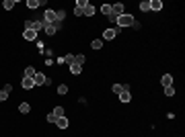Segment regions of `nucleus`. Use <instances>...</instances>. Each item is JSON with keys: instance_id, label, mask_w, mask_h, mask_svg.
I'll return each mask as SVG.
<instances>
[{"instance_id": "1", "label": "nucleus", "mask_w": 185, "mask_h": 137, "mask_svg": "<svg viewBox=\"0 0 185 137\" xmlns=\"http://www.w3.org/2000/svg\"><path fill=\"white\" fill-rule=\"evenodd\" d=\"M117 25H119V29L122 27H132L136 21H134V17L132 14H122V17H117V21H115Z\"/></svg>"}, {"instance_id": "2", "label": "nucleus", "mask_w": 185, "mask_h": 137, "mask_svg": "<svg viewBox=\"0 0 185 137\" xmlns=\"http://www.w3.org/2000/svg\"><path fill=\"white\" fill-rule=\"evenodd\" d=\"M45 27V23H41V21H25V29H31V31H41V29Z\"/></svg>"}, {"instance_id": "3", "label": "nucleus", "mask_w": 185, "mask_h": 137, "mask_svg": "<svg viewBox=\"0 0 185 137\" xmlns=\"http://www.w3.org/2000/svg\"><path fill=\"white\" fill-rule=\"evenodd\" d=\"M43 18H45V25H54V23H58V14H56V10H52V8H47V10H45Z\"/></svg>"}, {"instance_id": "4", "label": "nucleus", "mask_w": 185, "mask_h": 137, "mask_svg": "<svg viewBox=\"0 0 185 137\" xmlns=\"http://www.w3.org/2000/svg\"><path fill=\"white\" fill-rule=\"evenodd\" d=\"M117 35H119V27H113V29H105L103 31V39H115Z\"/></svg>"}, {"instance_id": "5", "label": "nucleus", "mask_w": 185, "mask_h": 137, "mask_svg": "<svg viewBox=\"0 0 185 137\" xmlns=\"http://www.w3.org/2000/svg\"><path fill=\"white\" fill-rule=\"evenodd\" d=\"M111 14H115V17H122V14H126V8H123L122 2H115V4H111Z\"/></svg>"}, {"instance_id": "6", "label": "nucleus", "mask_w": 185, "mask_h": 137, "mask_svg": "<svg viewBox=\"0 0 185 137\" xmlns=\"http://www.w3.org/2000/svg\"><path fill=\"white\" fill-rule=\"evenodd\" d=\"M33 84H35V86H45V84H47V76L41 74V72H37V74H35V78H33Z\"/></svg>"}, {"instance_id": "7", "label": "nucleus", "mask_w": 185, "mask_h": 137, "mask_svg": "<svg viewBox=\"0 0 185 137\" xmlns=\"http://www.w3.org/2000/svg\"><path fill=\"white\" fill-rule=\"evenodd\" d=\"M23 39L35 41V39H37V33H35V31H31V29H25V31H23Z\"/></svg>"}, {"instance_id": "8", "label": "nucleus", "mask_w": 185, "mask_h": 137, "mask_svg": "<svg viewBox=\"0 0 185 137\" xmlns=\"http://www.w3.org/2000/svg\"><path fill=\"white\" fill-rule=\"evenodd\" d=\"M161 84H162V88H167V86H173V76L171 74H165L161 78Z\"/></svg>"}, {"instance_id": "9", "label": "nucleus", "mask_w": 185, "mask_h": 137, "mask_svg": "<svg viewBox=\"0 0 185 137\" xmlns=\"http://www.w3.org/2000/svg\"><path fill=\"white\" fill-rule=\"evenodd\" d=\"M21 86H23L25 90H31V88H35L33 78H23V80H21Z\"/></svg>"}, {"instance_id": "10", "label": "nucleus", "mask_w": 185, "mask_h": 137, "mask_svg": "<svg viewBox=\"0 0 185 137\" xmlns=\"http://www.w3.org/2000/svg\"><path fill=\"white\" fill-rule=\"evenodd\" d=\"M95 12H97V8H95L92 4H87L84 8H82V14H84V17H92Z\"/></svg>"}, {"instance_id": "11", "label": "nucleus", "mask_w": 185, "mask_h": 137, "mask_svg": "<svg viewBox=\"0 0 185 137\" xmlns=\"http://www.w3.org/2000/svg\"><path fill=\"white\" fill-rule=\"evenodd\" d=\"M43 31H45L47 37H52V35L58 33V27H56V25H45V27H43Z\"/></svg>"}, {"instance_id": "12", "label": "nucleus", "mask_w": 185, "mask_h": 137, "mask_svg": "<svg viewBox=\"0 0 185 137\" xmlns=\"http://www.w3.org/2000/svg\"><path fill=\"white\" fill-rule=\"evenodd\" d=\"M119 100H122V103H130V100H132V92H130V90L119 92Z\"/></svg>"}, {"instance_id": "13", "label": "nucleus", "mask_w": 185, "mask_h": 137, "mask_svg": "<svg viewBox=\"0 0 185 137\" xmlns=\"http://www.w3.org/2000/svg\"><path fill=\"white\" fill-rule=\"evenodd\" d=\"M123 90H130V86L127 84H113V92H115V94H119V92H123Z\"/></svg>"}, {"instance_id": "14", "label": "nucleus", "mask_w": 185, "mask_h": 137, "mask_svg": "<svg viewBox=\"0 0 185 137\" xmlns=\"http://www.w3.org/2000/svg\"><path fill=\"white\" fill-rule=\"evenodd\" d=\"M45 4L43 0H27V8H37V6Z\"/></svg>"}, {"instance_id": "15", "label": "nucleus", "mask_w": 185, "mask_h": 137, "mask_svg": "<svg viewBox=\"0 0 185 137\" xmlns=\"http://www.w3.org/2000/svg\"><path fill=\"white\" fill-rule=\"evenodd\" d=\"M35 74H37V70H35L33 66H29V68H25V78H35Z\"/></svg>"}, {"instance_id": "16", "label": "nucleus", "mask_w": 185, "mask_h": 137, "mask_svg": "<svg viewBox=\"0 0 185 137\" xmlns=\"http://www.w3.org/2000/svg\"><path fill=\"white\" fill-rule=\"evenodd\" d=\"M19 111H21V115H27L31 111V104L29 103H21V104H19Z\"/></svg>"}, {"instance_id": "17", "label": "nucleus", "mask_w": 185, "mask_h": 137, "mask_svg": "<svg viewBox=\"0 0 185 137\" xmlns=\"http://www.w3.org/2000/svg\"><path fill=\"white\" fill-rule=\"evenodd\" d=\"M52 113L56 115V119H62V117H66V111H64L62 107H56V109H54Z\"/></svg>"}, {"instance_id": "18", "label": "nucleus", "mask_w": 185, "mask_h": 137, "mask_svg": "<svg viewBox=\"0 0 185 137\" xmlns=\"http://www.w3.org/2000/svg\"><path fill=\"white\" fill-rule=\"evenodd\" d=\"M56 123H58V127H60V129H68V125H70V121L66 119V117H62V119H58Z\"/></svg>"}, {"instance_id": "19", "label": "nucleus", "mask_w": 185, "mask_h": 137, "mask_svg": "<svg viewBox=\"0 0 185 137\" xmlns=\"http://www.w3.org/2000/svg\"><path fill=\"white\" fill-rule=\"evenodd\" d=\"M70 72H72L74 76H78L82 72V66H78V63H70Z\"/></svg>"}, {"instance_id": "20", "label": "nucleus", "mask_w": 185, "mask_h": 137, "mask_svg": "<svg viewBox=\"0 0 185 137\" xmlns=\"http://www.w3.org/2000/svg\"><path fill=\"white\" fill-rule=\"evenodd\" d=\"M161 8H162L161 0H150V10H161Z\"/></svg>"}, {"instance_id": "21", "label": "nucleus", "mask_w": 185, "mask_h": 137, "mask_svg": "<svg viewBox=\"0 0 185 137\" xmlns=\"http://www.w3.org/2000/svg\"><path fill=\"white\" fill-rule=\"evenodd\" d=\"M140 10H142V12L150 10V0H142V2H140Z\"/></svg>"}, {"instance_id": "22", "label": "nucleus", "mask_w": 185, "mask_h": 137, "mask_svg": "<svg viewBox=\"0 0 185 137\" xmlns=\"http://www.w3.org/2000/svg\"><path fill=\"white\" fill-rule=\"evenodd\" d=\"M91 47H92V49H101V47H103V41H101V39H95V41L91 43Z\"/></svg>"}, {"instance_id": "23", "label": "nucleus", "mask_w": 185, "mask_h": 137, "mask_svg": "<svg viewBox=\"0 0 185 137\" xmlns=\"http://www.w3.org/2000/svg\"><path fill=\"white\" fill-rule=\"evenodd\" d=\"M84 62H87V57L82 55V53H80V55H76V57H74V63H78V66H82Z\"/></svg>"}, {"instance_id": "24", "label": "nucleus", "mask_w": 185, "mask_h": 137, "mask_svg": "<svg viewBox=\"0 0 185 137\" xmlns=\"http://www.w3.org/2000/svg\"><path fill=\"white\" fill-rule=\"evenodd\" d=\"M101 12L109 17V14H111V4H103V6H101Z\"/></svg>"}, {"instance_id": "25", "label": "nucleus", "mask_w": 185, "mask_h": 137, "mask_svg": "<svg viewBox=\"0 0 185 137\" xmlns=\"http://www.w3.org/2000/svg\"><path fill=\"white\" fill-rule=\"evenodd\" d=\"M2 6H4L6 10H11L12 6H15V0H4V2H2Z\"/></svg>"}, {"instance_id": "26", "label": "nucleus", "mask_w": 185, "mask_h": 137, "mask_svg": "<svg viewBox=\"0 0 185 137\" xmlns=\"http://www.w3.org/2000/svg\"><path fill=\"white\" fill-rule=\"evenodd\" d=\"M56 14H58V23H62L64 18H66V12L64 10H56Z\"/></svg>"}, {"instance_id": "27", "label": "nucleus", "mask_w": 185, "mask_h": 137, "mask_svg": "<svg viewBox=\"0 0 185 137\" xmlns=\"http://www.w3.org/2000/svg\"><path fill=\"white\" fill-rule=\"evenodd\" d=\"M165 94H167V96H173V94H175V88H173V86H167V88H165Z\"/></svg>"}, {"instance_id": "28", "label": "nucleus", "mask_w": 185, "mask_h": 137, "mask_svg": "<svg viewBox=\"0 0 185 137\" xmlns=\"http://www.w3.org/2000/svg\"><path fill=\"white\" fill-rule=\"evenodd\" d=\"M66 92H68V86H66V84L58 86V94H66Z\"/></svg>"}, {"instance_id": "29", "label": "nucleus", "mask_w": 185, "mask_h": 137, "mask_svg": "<svg viewBox=\"0 0 185 137\" xmlns=\"http://www.w3.org/2000/svg\"><path fill=\"white\" fill-rule=\"evenodd\" d=\"M6 98H8V92H6V90H0V103H4Z\"/></svg>"}, {"instance_id": "30", "label": "nucleus", "mask_w": 185, "mask_h": 137, "mask_svg": "<svg viewBox=\"0 0 185 137\" xmlns=\"http://www.w3.org/2000/svg\"><path fill=\"white\" fill-rule=\"evenodd\" d=\"M64 62H66V63H74V55H66V57H64Z\"/></svg>"}, {"instance_id": "31", "label": "nucleus", "mask_w": 185, "mask_h": 137, "mask_svg": "<svg viewBox=\"0 0 185 137\" xmlns=\"http://www.w3.org/2000/svg\"><path fill=\"white\" fill-rule=\"evenodd\" d=\"M47 121H49V123H56L58 119H56V115H54V113H49V115H47Z\"/></svg>"}, {"instance_id": "32", "label": "nucleus", "mask_w": 185, "mask_h": 137, "mask_svg": "<svg viewBox=\"0 0 185 137\" xmlns=\"http://www.w3.org/2000/svg\"><path fill=\"white\" fill-rule=\"evenodd\" d=\"M74 14H76V17H82V8H80V6H76V8H74Z\"/></svg>"}]
</instances>
